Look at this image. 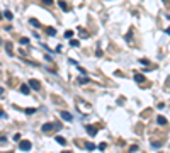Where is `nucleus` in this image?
<instances>
[{
    "instance_id": "6e6552de",
    "label": "nucleus",
    "mask_w": 170,
    "mask_h": 153,
    "mask_svg": "<svg viewBox=\"0 0 170 153\" xmlns=\"http://www.w3.org/2000/svg\"><path fill=\"white\" fill-rule=\"evenodd\" d=\"M77 80H78V83H89V77H78V78H77Z\"/></svg>"
},
{
    "instance_id": "4468645a",
    "label": "nucleus",
    "mask_w": 170,
    "mask_h": 153,
    "mask_svg": "<svg viewBox=\"0 0 170 153\" xmlns=\"http://www.w3.org/2000/svg\"><path fill=\"white\" fill-rule=\"evenodd\" d=\"M85 148H87L89 152H92V150H95V145H92V143H87V145H85Z\"/></svg>"
},
{
    "instance_id": "4be33fe9",
    "label": "nucleus",
    "mask_w": 170,
    "mask_h": 153,
    "mask_svg": "<svg viewBox=\"0 0 170 153\" xmlns=\"http://www.w3.org/2000/svg\"><path fill=\"white\" fill-rule=\"evenodd\" d=\"M43 2H44L46 5H51V3H53V0H43Z\"/></svg>"
},
{
    "instance_id": "412c9836",
    "label": "nucleus",
    "mask_w": 170,
    "mask_h": 153,
    "mask_svg": "<svg viewBox=\"0 0 170 153\" xmlns=\"http://www.w3.org/2000/svg\"><path fill=\"white\" fill-rule=\"evenodd\" d=\"M140 63H141V65H148V60H143V58H141Z\"/></svg>"
},
{
    "instance_id": "5701e85b",
    "label": "nucleus",
    "mask_w": 170,
    "mask_h": 153,
    "mask_svg": "<svg viewBox=\"0 0 170 153\" xmlns=\"http://www.w3.org/2000/svg\"><path fill=\"white\" fill-rule=\"evenodd\" d=\"M167 34H170V27H169V29H167Z\"/></svg>"
},
{
    "instance_id": "20e7f679",
    "label": "nucleus",
    "mask_w": 170,
    "mask_h": 153,
    "mask_svg": "<svg viewBox=\"0 0 170 153\" xmlns=\"http://www.w3.org/2000/svg\"><path fill=\"white\" fill-rule=\"evenodd\" d=\"M60 116H61V119H65V121H71L73 119V116L66 111H60Z\"/></svg>"
},
{
    "instance_id": "9b49d317",
    "label": "nucleus",
    "mask_w": 170,
    "mask_h": 153,
    "mask_svg": "<svg viewBox=\"0 0 170 153\" xmlns=\"http://www.w3.org/2000/svg\"><path fill=\"white\" fill-rule=\"evenodd\" d=\"M46 32H48L50 36H55V34H56V29H55V27H48V29H46Z\"/></svg>"
},
{
    "instance_id": "39448f33",
    "label": "nucleus",
    "mask_w": 170,
    "mask_h": 153,
    "mask_svg": "<svg viewBox=\"0 0 170 153\" xmlns=\"http://www.w3.org/2000/svg\"><path fill=\"white\" fill-rule=\"evenodd\" d=\"M29 87H31V89H34V90H39L41 83L38 80H34V78H32V80H29Z\"/></svg>"
},
{
    "instance_id": "423d86ee",
    "label": "nucleus",
    "mask_w": 170,
    "mask_h": 153,
    "mask_svg": "<svg viewBox=\"0 0 170 153\" xmlns=\"http://www.w3.org/2000/svg\"><path fill=\"white\" fill-rule=\"evenodd\" d=\"M20 92L27 95V94H29V85H26V83H22V85H20Z\"/></svg>"
},
{
    "instance_id": "dca6fc26",
    "label": "nucleus",
    "mask_w": 170,
    "mask_h": 153,
    "mask_svg": "<svg viewBox=\"0 0 170 153\" xmlns=\"http://www.w3.org/2000/svg\"><path fill=\"white\" fill-rule=\"evenodd\" d=\"M36 112V107H29V109H26V114H34Z\"/></svg>"
},
{
    "instance_id": "9d476101",
    "label": "nucleus",
    "mask_w": 170,
    "mask_h": 153,
    "mask_svg": "<svg viewBox=\"0 0 170 153\" xmlns=\"http://www.w3.org/2000/svg\"><path fill=\"white\" fill-rule=\"evenodd\" d=\"M55 140H56V141L60 143V145H65V143H66V140H65V138H63V136H56V138H55Z\"/></svg>"
},
{
    "instance_id": "2eb2a0df",
    "label": "nucleus",
    "mask_w": 170,
    "mask_h": 153,
    "mask_svg": "<svg viewBox=\"0 0 170 153\" xmlns=\"http://www.w3.org/2000/svg\"><path fill=\"white\" fill-rule=\"evenodd\" d=\"M70 44H71V46H80V41H78V39H71Z\"/></svg>"
},
{
    "instance_id": "6ab92c4d",
    "label": "nucleus",
    "mask_w": 170,
    "mask_h": 153,
    "mask_svg": "<svg viewBox=\"0 0 170 153\" xmlns=\"http://www.w3.org/2000/svg\"><path fill=\"white\" fill-rule=\"evenodd\" d=\"M20 43H22V44H29V39H27V38H20Z\"/></svg>"
},
{
    "instance_id": "0eeeda50",
    "label": "nucleus",
    "mask_w": 170,
    "mask_h": 153,
    "mask_svg": "<svg viewBox=\"0 0 170 153\" xmlns=\"http://www.w3.org/2000/svg\"><path fill=\"white\" fill-rule=\"evenodd\" d=\"M58 5H60L63 10H68V5H66V2H65V0H58Z\"/></svg>"
},
{
    "instance_id": "1a4fd4ad",
    "label": "nucleus",
    "mask_w": 170,
    "mask_h": 153,
    "mask_svg": "<svg viewBox=\"0 0 170 153\" xmlns=\"http://www.w3.org/2000/svg\"><path fill=\"white\" fill-rule=\"evenodd\" d=\"M134 80L138 82V83H141V82L145 80V77H143V75H140V73H136V75H134Z\"/></svg>"
},
{
    "instance_id": "7ed1b4c3",
    "label": "nucleus",
    "mask_w": 170,
    "mask_h": 153,
    "mask_svg": "<svg viewBox=\"0 0 170 153\" xmlns=\"http://www.w3.org/2000/svg\"><path fill=\"white\" fill-rule=\"evenodd\" d=\"M85 129H87V133H89L90 136H95V134H97V128H95V126H92V124H87V126H85Z\"/></svg>"
},
{
    "instance_id": "f3484780",
    "label": "nucleus",
    "mask_w": 170,
    "mask_h": 153,
    "mask_svg": "<svg viewBox=\"0 0 170 153\" xmlns=\"http://www.w3.org/2000/svg\"><path fill=\"white\" fill-rule=\"evenodd\" d=\"M3 15H5V17H7V19H12V14H10V12H9V10H5V12H3Z\"/></svg>"
},
{
    "instance_id": "b1692460",
    "label": "nucleus",
    "mask_w": 170,
    "mask_h": 153,
    "mask_svg": "<svg viewBox=\"0 0 170 153\" xmlns=\"http://www.w3.org/2000/svg\"><path fill=\"white\" fill-rule=\"evenodd\" d=\"M61 153H71V152H61Z\"/></svg>"
},
{
    "instance_id": "f8f14e48",
    "label": "nucleus",
    "mask_w": 170,
    "mask_h": 153,
    "mask_svg": "<svg viewBox=\"0 0 170 153\" xmlns=\"http://www.w3.org/2000/svg\"><path fill=\"white\" fill-rule=\"evenodd\" d=\"M157 121H158V124H162V126H163V124H165V117H163V116H158V117H157Z\"/></svg>"
},
{
    "instance_id": "ddd939ff",
    "label": "nucleus",
    "mask_w": 170,
    "mask_h": 153,
    "mask_svg": "<svg viewBox=\"0 0 170 153\" xmlns=\"http://www.w3.org/2000/svg\"><path fill=\"white\" fill-rule=\"evenodd\" d=\"M31 24H32V26H34L36 29H39V27H41V26H39V22H38L36 19H31Z\"/></svg>"
},
{
    "instance_id": "aec40b11",
    "label": "nucleus",
    "mask_w": 170,
    "mask_h": 153,
    "mask_svg": "<svg viewBox=\"0 0 170 153\" xmlns=\"http://www.w3.org/2000/svg\"><path fill=\"white\" fill-rule=\"evenodd\" d=\"M106 146H107V145H106V143H100V145H99V150H104V148H106Z\"/></svg>"
},
{
    "instance_id": "a211bd4d",
    "label": "nucleus",
    "mask_w": 170,
    "mask_h": 153,
    "mask_svg": "<svg viewBox=\"0 0 170 153\" xmlns=\"http://www.w3.org/2000/svg\"><path fill=\"white\" fill-rule=\"evenodd\" d=\"M71 36H73V31H66L65 32V38H71Z\"/></svg>"
},
{
    "instance_id": "f257e3e1",
    "label": "nucleus",
    "mask_w": 170,
    "mask_h": 153,
    "mask_svg": "<svg viewBox=\"0 0 170 153\" xmlns=\"http://www.w3.org/2000/svg\"><path fill=\"white\" fill-rule=\"evenodd\" d=\"M56 128H60V124H51V122H44V124L41 126V131H43V133H50L51 129H56Z\"/></svg>"
},
{
    "instance_id": "f03ea898",
    "label": "nucleus",
    "mask_w": 170,
    "mask_h": 153,
    "mask_svg": "<svg viewBox=\"0 0 170 153\" xmlns=\"http://www.w3.org/2000/svg\"><path fill=\"white\" fill-rule=\"evenodd\" d=\"M31 146H32V145H31L29 140H20V143H19V148H20V150H24V152H29Z\"/></svg>"
}]
</instances>
